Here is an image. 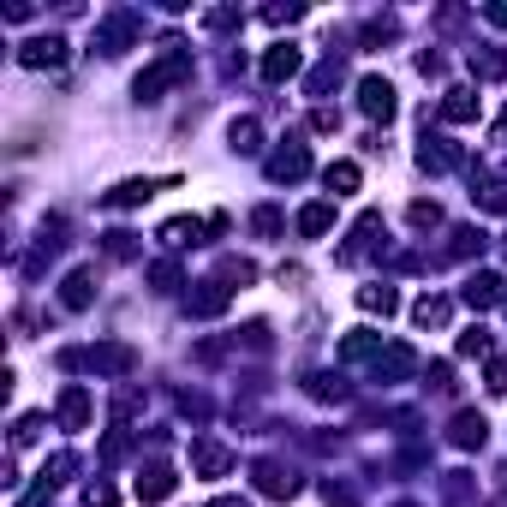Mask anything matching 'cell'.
I'll return each instance as SVG.
<instances>
[{
	"label": "cell",
	"instance_id": "4",
	"mask_svg": "<svg viewBox=\"0 0 507 507\" xmlns=\"http://www.w3.org/2000/svg\"><path fill=\"white\" fill-rule=\"evenodd\" d=\"M299 48H292V42H275V48H269L263 54V78H269V84H280V78H299Z\"/></svg>",
	"mask_w": 507,
	"mask_h": 507
},
{
	"label": "cell",
	"instance_id": "18",
	"mask_svg": "<svg viewBox=\"0 0 507 507\" xmlns=\"http://www.w3.org/2000/svg\"><path fill=\"white\" fill-rule=\"evenodd\" d=\"M322 179H329V191H358V162H334Z\"/></svg>",
	"mask_w": 507,
	"mask_h": 507
},
{
	"label": "cell",
	"instance_id": "10",
	"mask_svg": "<svg viewBox=\"0 0 507 507\" xmlns=\"http://www.w3.org/2000/svg\"><path fill=\"white\" fill-rule=\"evenodd\" d=\"M18 60H25V66H60L66 60V42L60 37H37V42H25Z\"/></svg>",
	"mask_w": 507,
	"mask_h": 507
},
{
	"label": "cell",
	"instance_id": "5",
	"mask_svg": "<svg viewBox=\"0 0 507 507\" xmlns=\"http://www.w3.org/2000/svg\"><path fill=\"white\" fill-rule=\"evenodd\" d=\"M167 495H174V471L167 466H143L138 471V502L155 507V502H167Z\"/></svg>",
	"mask_w": 507,
	"mask_h": 507
},
{
	"label": "cell",
	"instance_id": "17",
	"mask_svg": "<svg viewBox=\"0 0 507 507\" xmlns=\"http://www.w3.org/2000/svg\"><path fill=\"white\" fill-rule=\"evenodd\" d=\"M358 304H364V311H382V317H388V311H394L400 299H394V287H382V280H376V287H364V292H358Z\"/></svg>",
	"mask_w": 507,
	"mask_h": 507
},
{
	"label": "cell",
	"instance_id": "26",
	"mask_svg": "<svg viewBox=\"0 0 507 507\" xmlns=\"http://www.w3.org/2000/svg\"><path fill=\"white\" fill-rule=\"evenodd\" d=\"M138 245H132V233H108V257H132Z\"/></svg>",
	"mask_w": 507,
	"mask_h": 507
},
{
	"label": "cell",
	"instance_id": "22",
	"mask_svg": "<svg viewBox=\"0 0 507 507\" xmlns=\"http://www.w3.org/2000/svg\"><path fill=\"white\" fill-rule=\"evenodd\" d=\"M459 353H466V358H483V353H490V334H483V329L459 334Z\"/></svg>",
	"mask_w": 507,
	"mask_h": 507
},
{
	"label": "cell",
	"instance_id": "15",
	"mask_svg": "<svg viewBox=\"0 0 507 507\" xmlns=\"http://www.w3.org/2000/svg\"><path fill=\"white\" fill-rule=\"evenodd\" d=\"M191 459H197L203 478H221V471H227V448H216V442H197V448H191Z\"/></svg>",
	"mask_w": 507,
	"mask_h": 507
},
{
	"label": "cell",
	"instance_id": "24",
	"mask_svg": "<svg viewBox=\"0 0 507 507\" xmlns=\"http://www.w3.org/2000/svg\"><path fill=\"white\" fill-rule=\"evenodd\" d=\"M412 221H418V227H436V221H442V209H436V203H412Z\"/></svg>",
	"mask_w": 507,
	"mask_h": 507
},
{
	"label": "cell",
	"instance_id": "12",
	"mask_svg": "<svg viewBox=\"0 0 507 507\" xmlns=\"http://www.w3.org/2000/svg\"><path fill=\"white\" fill-rule=\"evenodd\" d=\"M442 120H454V126L459 120H478V96H471V90H448L442 96Z\"/></svg>",
	"mask_w": 507,
	"mask_h": 507
},
{
	"label": "cell",
	"instance_id": "8",
	"mask_svg": "<svg viewBox=\"0 0 507 507\" xmlns=\"http://www.w3.org/2000/svg\"><path fill=\"white\" fill-rule=\"evenodd\" d=\"M269 174H275V179H304V174H311V150H304V143H287V150L269 162Z\"/></svg>",
	"mask_w": 507,
	"mask_h": 507
},
{
	"label": "cell",
	"instance_id": "14",
	"mask_svg": "<svg viewBox=\"0 0 507 507\" xmlns=\"http://www.w3.org/2000/svg\"><path fill=\"white\" fill-rule=\"evenodd\" d=\"M483 436H490V424H483L478 412H459L454 418V442L459 448H483Z\"/></svg>",
	"mask_w": 507,
	"mask_h": 507
},
{
	"label": "cell",
	"instance_id": "25",
	"mask_svg": "<svg viewBox=\"0 0 507 507\" xmlns=\"http://www.w3.org/2000/svg\"><path fill=\"white\" fill-rule=\"evenodd\" d=\"M490 394H507V358H490Z\"/></svg>",
	"mask_w": 507,
	"mask_h": 507
},
{
	"label": "cell",
	"instance_id": "27",
	"mask_svg": "<svg viewBox=\"0 0 507 507\" xmlns=\"http://www.w3.org/2000/svg\"><path fill=\"white\" fill-rule=\"evenodd\" d=\"M490 25H507V6H490Z\"/></svg>",
	"mask_w": 507,
	"mask_h": 507
},
{
	"label": "cell",
	"instance_id": "20",
	"mask_svg": "<svg viewBox=\"0 0 507 507\" xmlns=\"http://www.w3.org/2000/svg\"><path fill=\"white\" fill-rule=\"evenodd\" d=\"M376 353V334L370 329H358V334H346V346H341V358H370Z\"/></svg>",
	"mask_w": 507,
	"mask_h": 507
},
{
	"label": "cell",
	"instance_id": "23",
	"mask_svg": "<svg viewBox=\"0 0 507 507\" xmlns=\"http://www.w3.org/2000/svg\"><path fill=\"white\" fill-rule=\"evenodd\" d=\"M150 280H155V292H174L179 269H174V263H155V269H150Z\"/></svg>",
	"mask_w": 507,
	"mask_h": 507
},
{
	"label": "cell",
	"instance_id": "28",
	"mask_svg": "<svg viewBox=\"0 0 507 507\" xmlns=\"http://www.w3.org/2000/svg\"><path fill=\"white\" fill-rule=\"evenodd\" d=\"M495 143H507V114H502V126H495Z\"/></svg>",
	"mask_w": 507,
	"mask_h": 507
},
{
	"label": "cell",
	"instance_id": "9",
	"mask_svg": "<svg viewBox=\"0 0 507 507\" xmlns=\"http://www.w3.org/2000/svg\"><path fill=\"white\" fill-rule=\"evenodd\" d=\"M90 292H96V275H90V269H72V275H66V287H60V304H66V311H84Z\"/></svg>",
	"mask_w": 507,
	"mask_h": 507
},
{
	"label": "cell",
	"instance_id": "3",
	"mask_svg": "<svg viewBox=\"0 0 507 507\" xmlns=\"http://www.w3.org/2000/svg\"><path fill=\"white\" fill-rule=\"evenodd\" d=\"M358 108H364L370 120H394V108H400V101H394V84L388 78H364V84H358Z\"/></svg>",
	"mask_w": 507,
	"mask_h": 507
},
{
	"label": "cell",
	"instance_id": "19",
	"mask_svg": "<svg viewBox=\"0 0 507 507\" xmlns=\"http://www.w3.org/2000/svg\"><path fill=\"white\" fill-rule=\"evenodd\" d=\"M412 317H418L424 329H442V322H448V299H418V311H412Z\"/></svg>",
	"mask_w": 507,
	"mask_h": 507
},
{
	"label": "cell",
	"instance_id": "6",
	"mask_svg": "<svg viewBox=\"0 0 507 507\" xmlns=\"http://www.w3.org/2000/svg\"><path fill=\"white\" fill-rule=\"evenodd\" d=\"M459 299H466L471 311H495V304H502V275H471Z\"/></svg>",
	"mask_w": 507,
	"mask_h": 507
},
{
	"label": "cell",
	"instance_id": "11",
	"mask_svg": "<svg viewBox=\"0 0 507 507\" xmlns=\"http://www.w3.org/2000/svg\"><path fill=\"white\" fill-rule=\"evenodd\" d=\"M412 364H418V358H412V346H388V353H376V382H394V376H406Z\"/></svg>",
	"mask_w": 507,
	"mask_h": 507
},
{
	"label": "cell",
	"instance_id": "2",
	"mask_svg": "<svg viewBox=\"0 0 507 507\" xmlns=\"http://www.w3.org/2000/svg\"><path fill=\"white\" fill-rule=\"evenodd\" d=\"M185 66H191L185 54H167L162 66H150V72L138 78V101H155V96H162L167 84H174V78H185Z\"/></svg>",
	"mask_w": 507,
	"mask_h": 507
},
{
	"label": "cell",
	"instance_id": "21",
	"mask_svg": "<svg viewBox=\"0 0 507 507\" xmlns=\"http://www.w3.org/2000/svg\"><path fill=\"white\" fill-rule=\"evenodd\" d=\"M233 150H257V120H233Z\"/></svg>",
	"mask_w": 507,
	"mask_h": 507
},
{
	"label": "cell",
	"instance_id": "13",
	"mask_svg": "<svg viewBox=\"0 0 507 507\" xmlns=\"http://www.w3.org/2000/svg\"><path fill=\"white\" fill-rule=\"evenodd\" d=\"M84 418H90V394L84 388H66L60 394V424H66V430H78Z\"/></svg>",
	"mask_w": 507,
	"mask_h": 507
},
{
	"label": "cell",
	"instance_id": "16",
	"mask_svg": "<svg viewBox=\"0 0 507 507\" xmlns=\"http://www.w3.org/2000/svg\"><path fill=\"white\" fill-rule=\"evenodd\" d=\"M329 227H334V209H329V203H311V209L299 216V233H311V239H317V233H329Z\"/></svg>",
	"mask_w": 507,
	"mask_h": 507
},
{
	"label": "cell",
	"instance_id": "7",
	"mask_svg": "<svg viewBox=\"0 0 507 507\" xmlns=\"http://www.w3.org/2000/svg\"><path fill=\"white\" fill-rule=\"evenodd\" d=\"M257 490H263V495H292V490H299V478H292L287 466H275V459H257Z\"/></svg>",
	"mask_w": 507,
	"mask_h": 507
},
{
	"label": "cell",
	"instance_id": "1",
	"mask_svg": "<svg viewBox=\"0 0 507 507\" xmlns=\"http://www.w3.org/2000/svg\"><path fill=\"white\" fill-rule=\"evenodd\" d=\"M60 364H90L96 376H126V370H132V346H90L84 358H78V353H66Z\"/></svg>",
	"mask_w": 507,
	"mask_h": 507
}]
</instances>
